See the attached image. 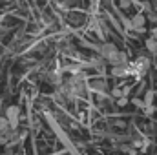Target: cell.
Listing matches in <instances>:
<instances>
[{
	"label": "cell",
	"instance_id": "obj_1",
	"mask_svg": "<svg viewBox=\"0 0 157 155\" xmlns=\"http://www.w3.org/2000/svg\"><path fill=\"white\" fill-rule=\"evenodd\" d=\"M6 117L9 120V126L11 130H17L18 128V117H20V108L18 106H9L6 110Z\"/></svg>",
	"mask_w": 157,
	"mask_h": 155
},
{
	"label": "cell",
	"instance_id": "obj_2",
	"mask_svg": "<svg viewBox=\"0 0 157 155\" xmlns=\"http://www.w3.org/2000/svg\"><path fill=\"white\" fill-rule=\"evenodd\" d=\"M108 62L112 64V66H126V53H122V51H117V53H113L110 59H108Z\"/></svg>",
	"mask_w": 157,
	"mask_h": 155
},
{
	"label": "cell",
	"instance_id": "obj_3",
	"mask_svg": "<svg viewBox=\"0 0 157 155\" xmlns=\"http://www.w3.org/2000/svg\"><path fill=\"white\" fill-rule=\"evenodd\" d=\"M148 68H150V60L146 57H141V59L135 60V71H137V75H143Z\"/></svg>",
	"mask_w": 157,
	"mask_h": 155
},
{
	"label": "cell",
	"instance_id": "obj_4",
	"mask_svg": "<svg viewBox=\"0 0 157 155\" xmlns=\"http://www.w3.org/2000/svg\"><path fill=\"white\" fill-rule=\"evenodd\" d=\"M99 51H101V55H102L104 59H110L113 53H117L119 49L113 46V44H104V46H101V49H99Z\"/></svg>",
	"mask_w": 157,
	"mask_h": 155
},
{
	"label": "cell",
	"instance_id": "obj_5",
	"mask_svg": "<svg viewBox=\"0 0 157 155\" xmlns=\"http://www.w3.org/2000/svg\"><path fill=\"white\" fill-rule=\"evenodd\" d=\"M144 22H146V18H144L143 15H135V17H133V20H132V28H133V29H137V31H143Z\"/></svg>",
	"mask_w": 157,
	"mask_h": 155
},
{
	"label": "cell",
	"instance_id": "obj_6",
	"mask_svg": "<svg viewBox=\"0 0 157 155\" xmlns=\"http://www.w3.org/2000/svg\"><path fill=\"white\" fill-rule=\"evenodd\" d=\"M128 71H130V70H128L126 66H113V70H112V75H113V77H124Z\"/></svg>",
	"mask_w": 157,
	"mask_h": 155
},
{
	"label": "cell",
	"instance_id": "obj_7",
	"mask_svg": "<svg viewBox=\"0 0 157 155\" xmlns=\"http://www.w3.org/2000/svg\"><path fill=\"white\" fill-rule=\"evenodd\" d=\"M146 47H148V51H150L152 55H157V40L154 39V37L146 39Z\"/></svg>",
	"mask_w": 157,
	"mask_h": 155
},
{
	"label": "cell",
	"instance_id": "obj_8",
	"mask_svg": "<svg viewBox=\"0 0 157 155\" xmlns=\"http://www.w3.org/2000/svg\"><path fill=\"white\" fill-rule=\"evenodd\" d=\"M9 130H11V126H9L7 117H0V133H6V131H9Z\"/></svg>",
	"mask_w": 157,
	"mask_h": 155
},
{
	"label": "cell",
	"instance_id": "obj_9",
	"mask_svg": "<svg viewBox=\"0 0 157 155\" xmlns=\"http://www.w3.org/2000/svg\"><path fill=\"white\" fill-rule=\"evenodd\" d=\"M91 86H93L95 91H104V89H106V82H104V80H95Z\"/></svg>",
	"mask_w": 157,
	"mask_h": 155
},
{
	"label": "cell",
	"instance_id": "obj_10",
	"mask_svg": "<svg viewBox=\"0 0 157 155\" xmlns=\"http://www.w3.org/2000/svg\"><path fill=\"white\" fill-rule=\"evenodd\" d=\"M152 100H154V91H148L144 97V106H152Z\"/></svg>",
	"mask_w": 157,
	"mask_h": 155
},
{
	"label": "cell",
	"instance_id": "obj_11",
	"mask_svg": "<svg viewBox=\"0 0 157 155\" xmlns=\"http://www.w3.org/2000/svg\"><path fill=\"white\" fill-rule=\"evenodd\" d=\"M113 97H117V99H121V97H124V89H113Z\"/></svg>",
	"mask_w": 157,
	"mask_h": 155
},
{
	"label": "cell",
	"instance_id": "obj_12",
	"mask_svg": "<svg viewBox=\"0 0 157 155\" xmlns=\"http://www.w3.org/2000/svg\"><path fill=\"white\" fill-rule=\"evenodd\" d=\"M117 104L119 106H126V104H128V99H126V97H121V99L117 100Z\"/></svg>",
	"mask_w": 157,
	"mask_h": 155
},
{
	"label": "cell",
	"instance_id": "obj_13",
	"mask_svg": "<svg viewBox=\"0 0 157 155\" xmlns=\"http://www.w3.org/2000/svg\"><path fill=\"white\" fill-rule=\"evenodd\" d=\"M121 6H122V7H128V6H130V0H121Z\"/></svg>",
	"mask_w": 157,
	"mask_h": 155
},
{
	"label": "cell",
	"instance_id": "obj_14",
	"mask_svg": "<svg viewBox=\"0 0 157 155\" xmlns=\"http://www.w3.org/2000/svg\"><path fill=\"white\" fill-rule=\"evenodd\" d=\"M152 37L157 40V28H154V29H152Z\"/></svg>",
	"mask_w": 157,
	"mask_h": 155
},
{
	"label": "cell",
	"instance_id": "obj_15",
	"mask_svg": "<svg viewBox=\"0 0 157 155\" xmlns=\"http://www.w3.org/2000/svg\"><path fill=\"white\" fill-rule=\"evenodd\" d=\"M0 104H2V99H0Z\"/></svg>",
	"mask_w": 157,
	"mask_h": 155
}]
</instances>
